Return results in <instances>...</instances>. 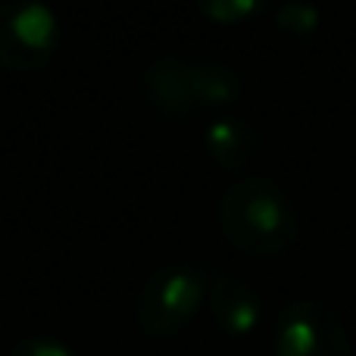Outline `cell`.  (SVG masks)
Returning <instances> with one entry per match:
<instances>
[{"label": "cell", "instance_id": "5b68a950", "mask_svg": "<svg viewBox=\"0 0 356 356\" xmlns=\"http://www.w3.org/2000/svg\"><path fill=\"white\" fill-rule=\"evenodd\" d=\"M207 303L213 322L232 338H244L263 319V300L259 291L250 282L228 272H209V288H207Z\"/></svg>", "mask_w": 356, "mask_h": 356}, {"label": "cell", "instance_id": "7c38bea8", "mask_svg": "<svg viewBox=\"0 0 356 356\" xmlns=\"http://www.w3.org/2000/svg\"><path fill=\"white\" fill-rule=\"evenodd\" d=\"M44 3H47V0H44Z\"/></svg>", "mask_w": 356, "mask_h": 356}, {"label": "cell", "instance_id": "8992f818", "mask_svg": "<svg viewBox=\"0 0 356 356\" xmlns=\"http://www.w3.org/2000/svg\"><path fill=\"white\" fill-rule=\"evenodd\" d=\"M144 91L160 116L166 119H188L200 110L191 88V60L181 56H160L144 69Z\"/></svg>", "mask_w": 356, "mask_h": 356}, {"label": "cell", "instance_id": "ba28073f", "mask_svg": "<svg viewBox=\"0 0 356 356\" xmlns=\"http://www.w3.org/2000/svg\"><path fill=\"white\" fill-rule=\"evenodd\" d=\"M191 88L197 106H228L241 97V75L216 60H191Z\"/></svg>", "mask_w": 356, "mask_h": 356}, {"label": "cell", "instance_id": "9c48e42d", "mask_svg": "<svg viewBox=\"0 0 356 356\" xmlns=\"http://www.w3.org/2000/svg\"><path fill=\"white\" fill-rule=\"evenodd\" d=\"M197 10L216 25H241L266 13L272 0H194Z\"/></svg>", "mask_w": 356, "mask_h": 356}, {"label": "cell", "instance_id": "277c9868", "mask_svg": "<svg viewBox=\"0 0 356 356\" xmlns=\"http://www.w3.org/2000/svg\"><path fill=\"white\" fill-rule=\"evenodd\" d=\"M275 356H353V344L332 307L291 300L275 319Z\"/></svg>", "mask_w": 356, "mask_h": 356}, {"label": "cell", "instance_id": "7a4b0ae2", "mask_svg": "<svg viewBox=\"0 0 356 356\" xmlns=\"http://www.w3.org/2000/svg\"><path fill=\"white\" fill-rule=\"evenodd\" d=\"M209 272L194 263H166L150 272L135 300V319L147 338L181 334L207 300Z\"/></svg>", "mask_w": 356, "mask_h": 356}, {"label": "cell", "instance_id": "6da1fadb", "mask_svg": "<svg viewBox=\"0 0 356 356\" xmlns=\"http://www.w3.org/2000/svg\"><path fill=\"white\" fill-rule=\"evenodd\" d=\"M219 228L234 250L272 259L294 247L300 234V213L278 181L266 175H247L222 194Z\"/></svg>", "mask_w": 356, "mask_h": 356}, {"label": "cell", "instance_id": "52a82bcc", "mask_svg": "<svg viewBox=\"0 0 356 356\" xmlns=\"http://www.w3.org/2000/svg\"><path fill=\"white\" fill-rule=\"evenodd\" d=\"M207 154L216 160L222 172H244L259 150V135L247 119L241 116H219L203 131Z\"/></svg>", "mask_w": 356, "mask_h": 356}, {"label": "cell", "instance_id": "8fae6325", "mask_svg": "<svg viewBox=\"0 0 356 356\" xmlns=\"http://www.w3.org/2000/svg\"><path fill=\"white\" fill-rule=\"evenodd\" d=\"M10 356H79L72 347H66L63 341L47 338V334H31L22 338L16 347L10 350Z\"/></svg>", "mask_w": 356, "mask_h": 356}, {"label": "cell", "instance_id": "3957f363", "mask_svg": "<svg viewBox=\"0 0 356 356\" xmlns=\"http://www.w3.org/2000/svg\"><path fill=\"white\" fill-rule=\"evenodd\" d=\"M60 47V22L44 0L0 3V66L10 72H38Z\"/></svg>", "mask_w": 356, "mask_h": 356}, {"label": "cell", "instance_id": "30bf717a", "mask_svg": "<svg viewBox=\"0 0 356 356\" xmlns=\"http://www.w3.org/2000/svg\"><path fill=\"white\" fill-rule=\"evenodd\" d=\"M319 22H322V13H319V6H313L309 0H288V3H282L275 13L278 31H284V35H291V38L316 35Z\"/></svg>", "mask_w": 356, "mask_h": 356}]
</instances>
